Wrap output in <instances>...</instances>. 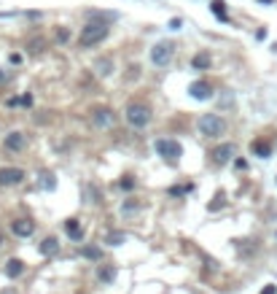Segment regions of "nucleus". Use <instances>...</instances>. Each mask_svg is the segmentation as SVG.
Masks as SVG:
<instances>
[{
	"instance_id": "nucleus-1",
	"label": "nucleus",
	"mask_w": 277,
	"mask_h": 294,
	"mask_svg": "<svg viewBox=\"0 0 277 294\" xmlns=\"http://www.w3.org/2000/svg\"><path fill=\"white\" fill-rule=\"evenodd\" d=\"M108 33H110V27L105 25V22H89V25L81 30V38H78V43H81L84 49H92V46H97V43L105 41Z\"/></svg>"
},
{
	"instance_id": "nucleus-2",
	"label": "nucleus",
	"mask_w": 277,
	"mask_h": 294,
	"mask_svg": "<svg viewBox=\"0 0 277 294\" xmlns=\"http://www.w3.org/2000/svg\"><path fill=\"white\" fill-rule=\"evenodd\" d=\"M124 119H126V125L129 127H146V125H151V108H148L146 103H129L126 105V111H124Z\"/></svg>"
},
{
	"instance_id": "nucleus-3",
	"label": "nucleus",
	"mask_w": 277,
	"mask_h": 294,
	"mask_svg": "<svg viewBox=\"0 0 277 294\" xmlns=\"http://www.w3.org/2000/svg\"><path fill=\"white\" fill-rule=\"evenodd\" d=\"M199 133L204 138H221L226 133V122L218 113H204V116H199Z\"/></svg>"
},
{
	"instance_id": "nucleus-4",
	"label": "nucleus",
	"mask_w": 277,
	"mask_h": 294,
	"mask_svg": "<svg viewBox=\"0 0 277 294\" xmlns=\"http://www.w3.org/2000/svg\"><path fill=\"white\" fill-rule=\"evenodd\" d=\"M92 125L100 127V130L113 127V125H116V111H113V108H105V105L92 108Z\"/></svg>"
},
{
	"instance_id": "nucleus-5",
	"label": "nucleus",
	"mask_w": 277,
	"mask_h": 294,
	"mask_svg": "<svg viewBox=\"0 0 277 294\" xmlns=\"http://www.w3.org/2000/svg\"><path fill=\"white\" fill-rule=\"evenodd\" d=\"M172 54H175L172 43H170V41H162V43H156L154 49H151V63L159 65V68H164V65L172 60Z\"/></svg>"
},
{
	"instance_id": "nucleus-6",
	"label": "nucleus",
	"mask_w": 277,
	"mask_h": 294,
	"mask_svg": "<svg viewBox=\"0 0 277 294\" xmlns=\"http://www.w3.org/2000/svg\"><path fill=\"white\" fill-rule=\"evenodd\" d=\"M27 175L22 167H0V187H17Z\"/></svg>"
},
{
	"instance_id": "nucleus-7",
	"label": "nucleus",
	"mask_w": 277,
	"mask_h": 294,
	"mask_svg": "<svg viewBox=\"0 0 277 294\" xmlns=\"http://www.w3.org/2000/svg\"><path fill=\"white\" fill-rule=\"evenodd\" d=\"M154 149L159 151L164 159H170V162L180 157V146H178V141H170V138H159V141L154 143Z\"/></svg>"
},
{
	"instance_id": "nucleus-8",
	"label": "nucleus",
	"mask_w": 277,
	"mask_h": 294,
	"mask_svg": "<svg viewBox=\"0 0 277 294\" xmlns=\"http://www.w3.org/2000/svg\"><path fill=\"white\" fill-rule=\"evenodd\" d=\"M25 146H27V135H25V133L14 130V133L6 135V149H9V151H22Z\"/></svg>"
},
{
	"instance_id": "nucleus-9",
	"label": "nucleus",
	"mask_w": 277,
	"mask_h": 294,
	"mask_svg": "<svg viewBox=\"0 0 277 294\" xmlns=\"http://www.w3.org/2000/svg\"><path fill=\"white\" fill-rule=\"evenodd\" d=\"M232 157H234V146L232 143H224V146H218V149H213V162H216V165H226Z\"/></svg>"
},
{
	"instance_id": "nucleus-10",
	"label": "nucleus",
	"mask_w": 277,
	"mask_h": 294,
	"mask_svg": "<svg viewBox=\"0 0 277 294\" xmlns=\"http://www.w3.org/2000/svg\"><path fill=\"white\" fill-rule=\"evenodd\" d=\"M188 92H191V97H194V100H210V97H213L210 84H204V81L191 84V87H188Z\"/></svg>"
},
{
	"instance_id": "nucleus-11",
	"label": "nucleus",
	"mask_w": 277,
	"mask_h": 294,
	"mask_svg": "<svg viewBox=\"0 0 277 294\" xmlns=\"http://www.w3.org/2000/svg\"><path fill=\"white\" fill-rule=\"evenodd\" d=\"M113 71H116V65H113V60L110 57H100L97 63H94V73H97L100 79H108Z\"/></svg>"
},
{
	"instance_id": "nucleus-12",
	"label": "nucleus",
	"mask_w": 277,
	"mask_h": 294,
	"mask_svg": "<svg viewBox=\"0 0 277 294\" xmlns=\"http://www.w3.org/2000/svg\"><path fill=\"white\" fill-rule=\"evenodd\" d=\"M11 229H14V235H19V238H30L35 232V224L27 221V219H17L11 224Z\"/></svg>"
},
{
	"instance_id": "nucleus-13",
	"label": "nucleus",
	"mask_w": 277,
	"mask_h": 294,
	"mask_svg": "<svg viewBox=\"0 0 277 294\" xmlns=\"http://www.w3.org/2000/svg\"><path fill=\"white\" fill-rule=\"evenodd\" d=\"M210 63H213V57L207 51H199V54H194V60H191V65L196 68V71H207L210 68Z\"/></svg>"
},
{
	"instance_id": "nucleus-14",
	"label": "nucleus",
	"mask_w": 277,
	"mask_h": 294,
	"mask_svg": "<svg viewBox=\"0 0 277 294\" xmlns=\"http://www.w3.org/2000/svg\"><path fill=\"white\" fill-rule=\"evenodd\" d=\"M65 232L73 238V241H81V235H84V232H81V221H78V219H67L65 221Z\"/></svg>"
},
{
	"instance_id": "nucleus-15",
	"label": "nucleus",
	"mask_w": 277,
	"mask_h": 294,
	"mask_svg": "<svg viewBox=\"0 0 277 294\" xmlns=\"http://www.w3.org/2000/svg\"><path fill=\"white\" fill-rule=\"evenodd\" d=\"M22 270H25L22 259H9V262H6V275H9V278H19Z\"/></svg>"
},
{
	"instance_id": "nucleus-16",
	"label": "nucleus",
	"mask_w": 277,
	"mask_h": 294,
	"mask_svg": "<svg viewBox=\"0 0 277 294\" xmlns=\"http://www.w3.org/2000/svg\"><path fill=\"white\" fill-rule=\"evenodd\" d=\"M59 251V241L57 238H46V241L41 243V254H46V257H51V254Z\"/></svg>"
},
{
	"instance_id": "nucleus-17",
	"label": "nucleus",
	"mask_w": 277,
	"mask_h": 294,
	"mask_svg": "<svg viewBox=\"0 0 277 294\" xmlns=\"http://www.w3.org/2000/svg\"><path fill=\"white\" fill-rule=\"evenodd\" d=\"M27 49L33 51V54H41V51L46 49V38H41V35L30 38V41H27Z\"/></svg>"
},
{
	"instance_id": "nucleus-18",
	"label": "nucleus",
	"mask_w": 277,
	"mask_h": 294,
	"mask_svg": "<svg viewBox=\"0 0 277 294\" xmlns=\"http://www.w3.org/2000/svg\"><path fill=\"white\" fill-rule=\"evenodd\" d=\"M97 275H100V281H102V283H110V281L116 278V270H113V265H102Z\"/></svg>"
},
{
	"instance_id": "nucleus-19",
	"label": "nucleus",
	"mask_w": 277,
	"mask_h": 294,
	"mask_svg": "<svg viewBox=\"0 0 277 294\" xmlns=\"http://www.w3.org/2000/svg\"><path fill=\"white\" fill-rule=\"evenodd\" d=\"M253 151H256L258 157H269V154H272V146L264 143V141H253Z\"/></svg>"
},
{
	"instance_id": "nucleus-20",
	"label": "nucleus",
	"mask_w": 277,
	"mask_h": 294,
	"mask_svg": "<svg viewBox=\"0 0 277 294\" xmlns=\"http://www.w3.org/2000/svg\"><path fill=\"white\" fill-rule=\"evenodd\" d=\"M84 257H86V259H102V249H97V246H86V249H84Z\"/></svg>"
},
{
	"instance_id": "nucleus-21",
	"label": "nucleus",
	"mask_w": 277,
	"mask_h": 294,
	"mask_svg": "<svg viewBox=\"0 0 277 294\" xmlns=\"http://www.w3.org/2000/svg\"><path fill=\"white\" fill-rule=\"evenodd\" d=\"M124 241H126V235H121V232H110L105 238V243H110V246H121Z\"/></svg>"
},
{
	"instance_id": "nucleus-22",
	"label": "nucleus",
	"mask_w": 277,
	"mask_h": 294,
	"mask_svg": "<svg viewBox=\"0 0 277 294\" xmlns=\"http://www.w3.org/2000/svg\"><path fill=\"white\" fill-rule=\"evenodd\" d=\"M213 14L221 19H226V9H224V0H213Z\"/></svg>"
},
{
	"instance_id": "nucleus-23",
	"label": "nucleus",
	"mask_w": 277,
	"mask_h": 294,
	"mask_svg": "<svg viewBox=\"0 0 277 294\" xmlns=\"http://www.w3.org/2000/svg\"><path fill=\"white\" fill-rule=\"evenodd\" d=\"M54 38H57L59 43H67L70 41V33H67L65 27H57V30H54Z\"/></svg>"
},
{
	"instance_id": "nucleus-24",
	"label": "nucleus",
	"mask_w": 277,
	"mask_h": 294,
	"mask_svg": "<svg viewBox=\"0 0 277 294\" xmlns=\"http://www.w3.org/2000/svg\"><path fill=\"white\" fill-rule=\"evenodd\" d=\"M41 179H43V181H41V184H43V187H49V189H54V175H51V173H43V175H41Z\"/></svg>"
},
{
	"instance_id": "nucleus-25",
	"label": "nucleus",
	"mask_w": 277,
	"mask_h": 294,
	"mask_svg": "<svg viewBox=\"0 0 277 294\" xmlns=\"http://www.w3.org/2000/svg\"><path fill=\"white\" fill-rule=\"evenodd\" d=\"M258 294H277V289H274V286H264V289H261Z\"/></svg>"
},
{
	"instance_id": "nucleus-26",
	"label": "nucleus",
	"mask_w": 277,
	"mask_h": 294,
	"mask_svg": "<svg viewBox=\"0 0 277 294\" xmlns=\"http://www.w3.org/2000/svg\"><path fill=\"white\" fill-rule=\"evenodd\" d=\"M6 81H9V73H6V71H0V84H6Z\"/></svg>"
}]
</instances>
